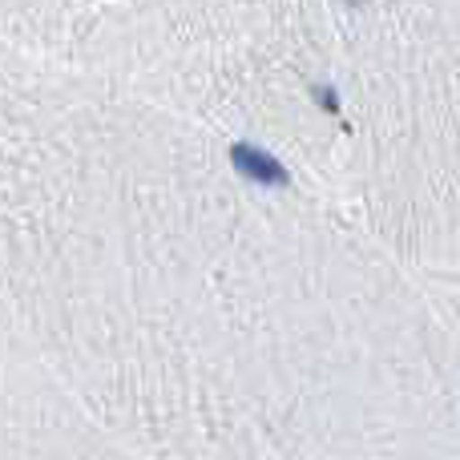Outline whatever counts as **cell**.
<instances>
[{"instance_id":"1","label":"cell","mask_w":460,"mask_h":460,"mask_svg":"<svg viewBox=\"0 0 460 460\" xmlns=\"http://www.w3.org/2000/svg\"><path fill=\"white\" fill-rule=\"evenodd\" d=\"M230 166H234L243 178L259 182V186H287L283 162H275L267 150H259V146H251V142L230 146Z\"/></svg>"},{"instance_id":"2","label":"cell","mask_w":460,"mask_h":460,"mask_svg":"<svg viewBox=\"0 0 460 460\" xmlns=\"http://www.w3.org/2000/svg\"><path fill=\"white\" fill-rule=\"evenodd\" d=\"M315 97H319V105H323V110L327 113H335V110H340V97H335V89H315Z\"/></svg>"}]
</instances>
